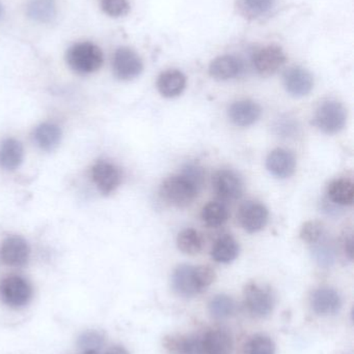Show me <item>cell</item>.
<instances>
[{
	"mask_svg": "<svg viewBox=\"0 0 354 354\" xmlns=\"http://www.w3.org/2000/svg\"><path fill=\"white\" fill-rule=\"evenodd\" d=\"M67 62L74 72L81 75L97 72L103 64V52L96 44L81 41L67 52Z\"/></svg>",
	"mask_w": 354,
	"mask_h": 354,
	"instance_id": "1",
	"label": "cell"
},
{
	"mask_svg": "<svg viewBox=\"0 0 354 354\" xmlns=\"http://www.w3.org/2000/svg\"><path fill=\"white\" fill-rule=\"evenodd\" d=\"M200 189L182 174L164 179L160 185V197L175 207L184 208L191 205L199 195Z\"/></svg>",
	"mask_w": 354,
	"mask_h": 354,
	"instance_id": "2",
	"label": "cell"
},
{
	"mask_svg": "<svg viewBox=\"0 0 354 354\" xmlns=\"http://www.w3.org/2000/svg\"><path fill=\"white\" fill-rule=\"evenodd\" d=\"M346 109L337 101L324 102L317 108L314 116V124L328 135L341 132L346 124Z\"/></svg>",
	"mask_w": 354,
	"mask_h": 354,
	"instance_id": "3",
	"label": "cell"
},
{
	"mask_svg": "<svg viewBox=\"0 0 354 354\" xmlns=\"http://www.w3.org/2000/svg\"><path fill=\"white\" fill-rule=\"evenodd\" d=\"M33 297V287L21 276L6 277L0 282V299L8 307L19 309L24 307Z\"/></svg>",
	"mask_w": 354,
	"mask_h": 354,
	"instance_id": "4",
	"label": "cell"
},
{
	"mask_svg": "<svg viewBox=\"0 0 354 354\" xmlns=\"http://www.w3.org/2000/svg\"><path fill=\"white\" fill-rule=\"evenodd\" d=\"M245 303L254 317L264 318L274 310V295L269 287L249 283L245 289Z\"/></svg>",
	"mask_w": 354,
	"mask_h": 354,
	"instance_id": "5",
	"label": "cell"
},
{
	"mask_svg": "<svg viewBox=\"0 0 354 354\" xmlns=\"http://www.w3.org/2000/svg\"><path fill=\"white\" fill-rule=\"evenodd\" d=\"M112 70L116 78L130 81L137 78L143 70L141 58L128 47H121L114 52Z\"/></svg>",
	"mask_w": 354,
	"mask_h": 354,
	"instance_id": "6",
	"label": "cell"
},
{
	"mask_svg": "<svg viewBox=\"0 0 354 354\" xmlns=\"http://www.w3.org/2000/svg\"><path fill=\"white\" fill-rule=\"evenodd\" d=\"M91 178L102 194L109 195L122 183V170L112 162L101 160L91 168Z\"/></svg>",
	"mask_w": 354,
	"mask_h": 354,
	"instance_id": "7",
	"label": "cell"
},
{
	"mask_svg": "<svg viewBox=\"0 0 354 354\" xmlns=\"http://www.w3.org/2000/svg\"><path fill=\"white\" fill-rule=\"evenodd\" d=\"M212 187L218 197L227 201L239 199L245 192L242 178L230 169L218 170L212 178Z\"/></svg>",
	"mask_w": 354,
	"mask_h": 354,
	"instance_id": "8",
	"label": "cell"
},
{
	"mask_svg": "<svg viewBox=\"0 0 354 354\" xmlns=\"http://www.w3.org/2000/svg\"><path fill=\"white\" fill-rule=\"evenodd\" d=\"M239 224L247 232L256 233L263 230L268 222L267 208L258 201H247L239 207Z\"/></svg>",
	"mask_w": 354,
	"mask_h": 354,
	"instance_id": "9",
	"label": "cell"
},
{
	"mask_svg": "<svg viewBox=\"0 0 354 354\" xmlns=\"http://www.w3.org/2000/svg\"><path fill=\"white\" fill-rule=\"evenodd\" d=\"M286 54L282 48L276 45L265 46L258 50L253 56V64L256 71L261 76H272L276 74L285 64Z\"/></svg>",
	"mask_w": 354,
	"mask_h": 354,
	"instance_id": "10",
	"label": "cell"
},
{
	"mask_svg": "<svg viewBox=\"0 0 354 354\" xmlns=\"http://www.w3.org/2000/svg\"><path fill=\"white\" fill-rule=\"evenodd\" d=\"M172 288L178 295L185 297H195L202 292L197 274V266H178L172 277Z\"/></svg>",
	"mask_w": 354,
	"mask_h": 354,
	"instance_id": "11",
	"label": "cell"
},
{
	"mask_svg": "<svg viewBox=\"0 0 354 354\" xmlns=\"http://www.w3.org/2000/svg\"><path fill=\"white\" fill-rule=\"evenodd\" d=\"M284 85L287 93L292 97H306L313 89L314 78L306 68L293 66L285 72Z\"/></svg>",
	"mask_w": 354,
	"mask_h": 354,
	"instance_id": "12",
	"label": "cell"
},
{
	"mask_svg": "<svg viewBox=\"0 0 354 354\" xmlns=\"http://www.w3.org/2000/svg\"><path fill=\"white\" fill-rule=\"evenodd\" d=\"M29 249L28 243L20 236H8L4 239L1 245V258L4 263L14 268H20L25 266L28 261Z\"/></svg>",
	"mask_w": 354,
	"mask_h": 354,
	"instance_id": "13",
	"label": "cell"
},
{
	"mask_svg": "<svg viewBox=\"0 0 354 354\" xmlns=\"http://www.w3.org/2000/svg\"><path fill=\"white\" fill-rule=\"evenodd\" d=\"M266 168L270 174L278 178H289L297 170V158L287 149H274L266 159Z\"/></svg>",
	"mask_w": 354,
	"mask_h": 354,
	"instance_id": "14",
	"label": "cell"
},
{
	"mask_svg": "<svg viewBox=\"0 0 354 354\" xmlns=\"http://www.w3.org/2000/svg\"><path fill=\"white\" fill-rule=\"evenodd\" d=\"M262 109L259 104L251 100L235 102L229 108V118L237 127L251 126L261 118Z\"/></svg>",
	"mask_w": 354,
	"mask_h": 354,
	"instance_id": "15",
	"label": "cell"
},
{
	"mask_svg": "<svg viewBox=\"0 0 354 354\" xmlns=\"http://www.w3.org/2000/svg\"><path fill=\"white\" fill-rule=\"evenodd\" d=\"M341 306L340 295L335 289L320 288L312 295V308L318 315H334L338 313Z\"/></svg>",
	"mask_w": 354,
	"mask_h": 354,
	"instance_id": "16",
	"label": "cell"
},
{
	"mask_svg": "<svg viewBox=\"0 0 354 354\" xmlns=\"http://www.w3.org/2000/svg\"><path fill=\"white\" fill-rule=\"evenodd\" d=\"M243 64L239 58L233 55H222L216 57L210 64L209 74L218 81H227L236 78L242 72Z\"/></svg>",
	"mask_w": 354,
	"mask_h": 354,
	"instance_id": "17",
	"label": "cell"
},
{
	"mask_svg": "<svg viewBox=\"0 0 354 354\" xmlns=\"http://www.w3.org/2000/svg\"><path fill=\"white\" fill-rule=\"evenodd\" d=\"M186 77L181 71L168 70L158 77L157 88L164 97H178L186 88Z\"/></svg>",
	"mask_w": 354,
	"mask_h": 354,
	"instance_id": "18",
	"label": "cell"
},
{
	"mask_svg": "<svg viewBox=\"0 0 354 354\" xmlns=\"http://www.w3.org/2000/svg\"><path fill=\"white\" fill-rule=\"evenodd\" d=\"M239 243L230 234H224L218 237L211 250V257L218 263H231L239 255Z\"/></svg>",
	"mask_w": 354,
	"mask_h": 354,
	"instance_id": "19",
	"label": "cell"
},
{
	"mask_svg": "<svg viewBox=\"0 0 354 354\" xmlns=\"http://www.w3.org/2000/svg\"><path fill=\"white\" fill-rule=\"evenodd\" d=\"M24 157L22 145L16 139L8 138L0 145V166L6 170H15Z\"/></svg>",
	"mask_w": 354,
	"mask_h": 354,
	"instance_id": "20",
	"label": "cell"
},
{
	"mask_svg": "<svg viewBox=\"0 0 354 354\" xmlns=\"http://www.w3.org/2000/svg\"><path fill=\"white\" fill-rule=\"evenodd\" d=\"M33 139L39 149L45 151H52L60 145L62 131L56 124L45 122L37 127L33 133Z\"/></svg>",
	"mask_w": 354,
	"mask_h": 354,
	"instance_id": "21",
	"label": "cell"
},
{
	"mask_svg": "<svg viewBox=\"0 0 354 354\" xmlns=\"http://www.w3.org/2000/svg\"><path fill=\"white\" fill-rule=\"evenodd\" d=\"M206 354H231L233 351L232 338L222 330L208 332L203 338Z\"/></svg>",
	"mask_w": 354,
	"mask_h": 354,
	"instance_id": "22",
	"label": "cell"
},
{
	"mask_svg": "<svg viewBox=\"0 0 354 354\" xmlns=\"http://www.w3.org/2000/svg\"><path fill=\"white\" fill-rule=\"evenodd\" d=\"M328 196L338 205H353L354 201V185L349 178H339L332 181L328 187Z\"/></svg>",
	"mask_w": 354,
	"mask_h": 354,
	"instance_id": "23",
	"label": "cell"
},
{
	"mask_svg": "<svg viewBox=\"0 0 354 354\" xmlns=\"http://www.w3.org/2000/svg\"><path fill=\"white\" fill-rule=\"evenodd\" d=\"M26 14L37 23H50L57 14L55 0H29Z\"/></svg>",
	"mask_w": 354,
	"mask_h": 354,
	"instance_id": "24",
	"label": "cell"
},
{
	"mask_svg": "<svg viewBox=\"0 0 354 354\" xmlns=\"http://www.w3.org/2000/svg\"><path fill=\"white\" fill-rule=\"evenodd\" d=\"M166 348L172 354H206L203 339L195 336L168 339Z\"/></svg>",
	"mask_w": 354,
	"mask_h": 354,
	"instance_id": "25",
	"label": "cell"
},
{
	"mask_svg": "<svg viewBox=\"0 0 354 354\" xmlns=\"http://www.w3.org/2000/svg\"><path fill=\"white\" fill-rule=\"evenodd\" d=\"M203 245L201 234L195 229H184L177 237V247L187 255H197L203 250Z\"/></svg>",
	"mask_w": 354,
	"mask_h": 354,
	"instance_id": "26",
	"label": "cell"
},
{
	"mask_svg": "<svg viewBox=\"0 0 354 354\" xmlns=\"http://www.w3.org/2000/svg\"><path fill=\"white\" fill-rule=\"evenodd\" d=\"M202 220L207 226L220 227L228 221V207L220 202H209L202 209Z\"/></svg>",
	"mask_w": 354,
	"mask_h": 354,
	"instance_id": "27",
	"label": "cell"
},
{
	"mask_svg": "<svg viewBox=\"0 0 354 354\" xmlns=\"http://www.w3.org/2000/svg\"><path fill=\"white\" fill-rule=\"evenodd\" d=\"M81 354H100L104 345V337L97 330H87L77 341Z\"/></svg>",
	"mask_w": 354,
	"mask_h": 354,
	"instance_id": "28",
	"label": "cell"
},
{
	"mask_svg": "<svg viewBox=\"0 0 354 354\" xmlns=\"http://www.w3.org/2000/svg\"><path fill=\"white\" fill-rule=\"evenodd\" d=\"M210 313L216 319H226L234 314L236 304L232 297L228 295H216L209 305Z\"/></svg>",
	"mask_w": 354,
	"mask_h": 354,
	"instance_id": "29",
	"label": "cell"
},
{
	"mask_svg": "<svg viewBox=\"0 0 354 354\" xmlns=\"http://www.w3.org/2000/svg\"><path fill=\"white\" fill-rule=\"evenodd\" d=\"M276 345L272 339L265 336L251 338L245 346V354H274Z\"/></svg>",
	"mask_w": 354,
	"mask_h": 354,
	"instance_id": "30",
	"label": "cell"
},
{
	"mask_svg": "<svg viewBox=\"0 0 354 354\" xmlns=\"http://www.w3.org/2000/svg\"><path fill=\"white\" fill-rule=\"evenodd\" d=\"M324 232V228L322 223L318 222V221H309L301 227L299 236L306 243L313 245L321 239Z\"/></svg>",
	"mask_w": 354,
	"mask_h": 354,
	"instance_id": "31",
	"label": "cell"
},
{
	"mask_svg": "<svg viewBox=\"0 0 354 354\" xmlns=\"http://www.w3.org/2000/svg\"><path fill=\"white\" fill-rule=\"evenodd\" d=\"M102 10L114 18L126 16L130 10L128 0H100Z\"/></svg>",
	"mask_w": 354,
	"mask_h": 354,
	"instance_id": "32",
	"label": "cell"
},
{
	"mask_svg": "<svg viewBox=\"0 0 354 354\" xmlns=\"http://www.w3.org/2000/svg\"><path fill=\"white\" fill-rule=\"evenodd\" d=\"M181 174L191 181L200 191L203 189L204 183H205V171L201 166L195 163L186 164L183 167Z\"/></svg>",
	"mask_w": 354,
	"mask_h": 354,
	"instance_id": "33",
	"label": "cell"
},
{
	"mask_svg": "<svg viewBox=\"0 0 354 354\" xmlns=\"http://www.w3.org/2000/svg\"><path fill=\"white\" fill-rule=\"evenodd\" d=\"M274 0H242V6L247 14L261 16L272 10Z\"/></svg>",
	"mask_w": 354,
	"mask_h": 354,
	"instance_id": "34",
	"label": "cell"
},
{
	"mask_svg": "<svg viewBox=\"0 0 354 354\" xmlns=\"http://www.w3.org/2000/svg\"><path fill=\"white\" fill-rule=\"evenodd\" d=\"M314 257L319 266L328 268L335 262L334 250L326 245H318L314 249Z\"/></svg>",
	"mask_w": 354,
	"mask_h": 354,
	"instance_id": "35",
	"label": "cell"
},
{
	"mask_svg": "<svg viewBox=\"0 0 354 354\" xmlns=\"http://www.w3.org/2000/svg\"><path fill=\"white\" fill-rule=\"evenodd\" d=\"M276 129L278 134L282 135V137H290L297 133V124L290 118H284V120H278Z\"/></svg>",
	"mask_w": 354,
	"mask_h": 354,
	"instance_id": "36",
	"label": "cell"
},
{
	"mask_svg": "<svg viewBox=\"0 0 354 354\" xmlns=\"http://www.w3.org/2000/svg\"><path fill=\"white\" fill-rule=\"evenodd\" d=\"M345 253L348 256L349 259H353V237H349L345 241Z\"/></svg>",
	"mask_w": 354,
	"mask_h": 354,
	"instance_id": "37",
	"label": "cell"
},
{
	"mask_svg": "<svg viewBox=\"0 0 354 354\" xmlns=\"http://www.w3.org/2000/svg\"><path fill=\"white\" fill-rule=\"evenodd\" d=\"M104 354H129L128 351L122 346H112Z\"/></svg>",
	"mask_w": 354,
	"mask_h": 354,
	"instance_id": "38",
	"label": "cell"
},
{
	"mask_svg": "<svg viewBox=\"0 0 354 354\" xmlns=\"http://www.w3.org/2000/svg\"><path fill=\"white\" fill-rule=\"evenodd\" d=\"M2 14H3V8H2V4L0 3V19H1Z\"/></svg>",
	"mask_w": 354,
	"mask_h": 354,
	"instance_id": "39",
	"label": "cell"
}]
</instances>
